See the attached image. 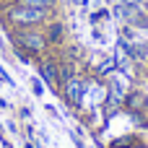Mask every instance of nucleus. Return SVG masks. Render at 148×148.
<instances>
[{
  "label": "nucleus",
  "mask_w": 148,
  "mask_h": 148,
  "mask_svg": "<svg viewBox=\"0 0 148 148\" xmlns=\"http://www.w3.org/2000/svg\"><path fill=\"white\" fill-rule=\"evenodd\" d=\"M34 65H36V75L44 81V86H49L55 94H60V86H62V81H60V60L55 55H44Z\"/></svg>",
  "instance_id": "obj_3"
},
{
  "label": "nucleus",
  "mask_w": 148,
  "mask_h": 148,
  "mask_svg": "<svg viewBox=\"0 0 148 148\" xmlns=\"http://www.w3.org/2000/svg\"><path fill=\"white\" fill-rule=\"evenodd\" d=\"M16 3H23V5H34V8H42V10H57V0H16Z\"/></svg>",
  "instance_id": "obj_7"
},
{
  "label": "nucleus",
  "mask_w": 148,
  "mask_h": 148,
  "mask_svg": "<svg viewBox=\"0 0 148 148\" xmlns=\"http://www.w3.org/2000/svg\"><path fill=\"white\" fill-rule=\"evenodd\" d=\"M86 91H88V86H86V81L83 78H78V75H73V78H68L65 83H62V88H60V96L73 107V109H78L81 104H83V96H86Z\"/></svg>",
  "instance_id": "obj_4"
},
{
  "label": "nucleus",
  "mask_w": 148,
  "mask_h": 148,
  "mask_svg": "<svg viewBox=\"0 0 148 148\" xmlns=\"http://www.w3.org/2000/svg\"><path fill=\"white\" fill-rule=\"evenodd\" d=\"M122 104H125L130 112H140V109H143L140 104H146V94H140V91H130V94L122 99Z\"/></svg>",
  "instance_id": "obj_6"
},
{
  "label": "nucleus",
  "mask_w": 148,
  "mask_h": 148,
  "mask_svg": "<svg viewBox=\"0 0 148 148\" xmlns=\"http://www.w3.org/2000/svg\"><path fill=\"white\" fill-rule=\"evenodd\" d=\"M114 148H120V146H114Z\"/></svg>",
  "instance_id": "obj_15"
},
{
  "label": "nucleus",
  "mask_w": 148,
  "mask_h": 148,
  "mask_svg": "<svg viewBox=\"0 0 148 148\" xmlns=\"http://www.w3.org/2000/svg\"><path fill=\"white\" fill-rule=\"evenodd\" d=\"M13 55H16L23 65H31V62H34V57H31V55H26V52H23V49H18V47H13Z\"/></svg>",
  "instance_id": "obj_9"
},
{
  "label": "nucleus",
  "mask_w": 148,
  "mask_h": 148,
  "mask_svg": "<svg viewBox=\"0 0 148 148\" xmlns=\"http://www.w3.org/2000/svg\"><path fill=\"white\" fill-rule=\"evenodd\" d=\"M107 16H109V10H107V8H101V10H96V13L91 16V23H96V21H101V18H107Z\"/></svg>",
  "instance_id": "obj_10"
},
{
  "label": "nucleus",
  "mask_w": 148,
  "mask_h": 148,
  "mask_svg": "<svg viewBox=\"0 0 148 148\" xmlns=\"http://www.w3.org/2000/svg\"><path fill=\"white\" fill-rule=\"evenodd\" d=\"M0 3H3V0H0Z\"/></svg>",
  "instance_id": "obj_16"
},
{
  "label": "nucleus",
  "mask_w": 148,
  "mask_h": 148,
  "mask_svg": "<svg viewBox=\"0 0 148 148\" xmlns=\"http://www.w3.org/2000/svg\"><path fill=\"white\" fill-rule=\"evenodd\" d=\"M44 26H47V29H44V34H47L49 47L62 44V39H65V23H62V21H57V18H49Z\"/></svg>",
  "instance_id": "obj_5"
},
{
  "label": "nucleus",
  "mask_w": 148,
  "mask_h": 148,
  "mask_svg": "<svg viewBox=\"0 0 148 148\" xmlns=\"http://www.w3.org/2000/svg\"><path fill=\"white\" fill-rule=\"evenodd\" d=\"M55 13L52 10H42L34 5H23V3H8L0 10V18L8 23V29H31V26H44Z\"/></svg>",
  "instance_id": "obj_1"
},
{
  "label": "nucleus",
  "mask_w": 148,
  "mask_h": 148,
  "mask_svg": "<svg viewBox=\"0 0 148 148\" xmlns=\"http://www.w3.org/2000/svg\"><path fill=\"white\" fill-rule=\"evenodd\" d=\"M135 148H143V146H135Z\"/></svg>",
  "instance_id": "obj_14"
},
{
  "label": "nucleus",
  "mask_w": 148,
  "mask_h": 148,
  "mask_svg": "<svg viewBox=\"0 0 148 148\" xmlns=\"http://www.w3.org/2000/svg\"><path fill=\"white\" fill-rule=\"evenodd\" d=\"M31 91H34V96H44V91H47V88H44V81H42L39 75H34V78H31Z\"/></svg>",
  "instance_id": "obj_8"
},
{
  "label": "nucleus",
  "mask_w": 148,
  "mask_h": 148,
  "mask_svg": "<svg viewBox=\"0 0 148 148\" xmlns=\"http://www.w3.org/2000/svg\"><path fill=\"white\" fill-rule=\"evenodd\" d=\"M23 148H34V146H29V143H26V146H23Z\"/></svg>",
  "instance_id": "obj_13"
},
{
  "label": "nucleus",
  "mask_w": 148,
  "mask_h": 148,
  "mask_svg": "<svg viewBox=\"0 0 148 148\" xmlns=\"http://www.w3.org/2000/svg\"><path fill=\"white\" fill-rule=\"evenodd\" d=\"M10 39H13V47L23 49L26 55H31L34 60L44 57L49 52V42H47V34L42 31V26H31V29H10Z\"/></svg>",
  "instance_id": "obj_2"
},
{
  "label": "nucleus",
  "mask_w": 148,
  "mask_h": 148,
  "mask_svg": "<svg viewBox=\"0 0 148 148\" xmlns=\"http://www.w3.org/2000/svg\"><path fill=\"white\" fill-rule=\"evenodd\" d=\"M0 78H3V81H5L8 86H16V81H13V78H10L8 73H5V68H3V65H0Z\"/></svg>",
  "instance_id": "obj_11"
},
{
  "label": "nucleus",
  "mask_w": 148,
  "mask_h": 148,
  "mask_svg": "<svg viewBox=\"0 0 148 148\" xmlns=\"http://www.w3.org/2000/svg\"><path fill=\"white\" fill-rule=\"evenodd\" d=\"M117 3H122V5H138V8L146 5V0H117Z\"/></svg>",
  "instance_id": "obj_12"
}]
</instances>
